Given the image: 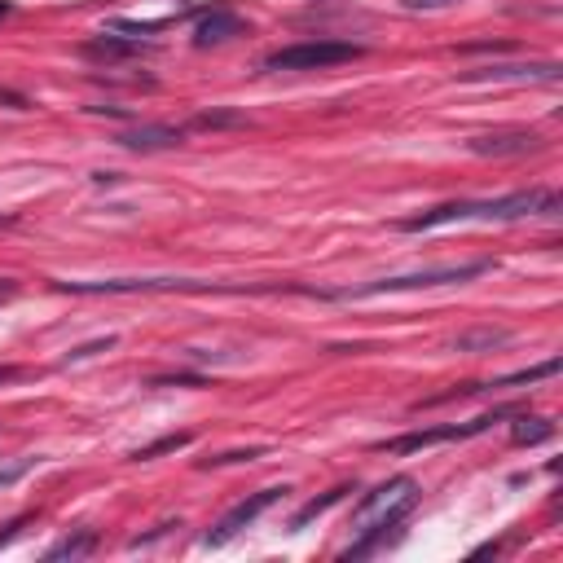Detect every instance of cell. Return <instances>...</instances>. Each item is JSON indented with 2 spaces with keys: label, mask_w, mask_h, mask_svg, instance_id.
<instances>
[{
  "label": "cell",
  "mask_w": 563,
  "mask_h": 563,
  "mask_svg": "<svg viewBox=\"0 0 563 563\" xmlns=\"http://www.w3.org/2000/svg\"><path fill=\"white\" fill-rule=\"evenodd\" d=\"M559 370H563V361L550 357V361H542V366H533V370H515V374H506V379H493L489 388H528V383L550 379V374H559Z\"/></svg>",
  "instance_id": "e0dca14e"
},
{
  "label": "cell",
  "mask_w": 563,
  "mask_h": 563,
  "mask_svg": "<svg viewBox=\"0 0 563 563\" xmlns=\"http://www.w3.org/2000/svg\"><path fill=\"white\" fill-rule=\"evenodd\" d=\"M36 467V458H18V462H5L0 458V489H9V484H18L27 471Z\"/></svg>",
  "instance_id": "44dd1931"
},
{
  "label": "cell",
  "mask_w": 563,
  "mask_h": 563,
  "mask_svg": "<svg viewBox=\"0 0 563 563\" xmlns=\"http://www.w3.org/2000/svg\"><path fill=\"white\" fill-rule=\"evenodd\" d=\"M361 53L366 49L348 40H308V44H291V49L269 53L264 71H326V66H339V62H357Z\"/></svg>",
  "instance_id": "277c9868"
},
{
  "label": "cell",
  "mask_w": 563,
  "mask_h": 563,
  "mask_svg": "<svg viewBox=\"0 0 563 563\" xmlns=\"http://www.w3.org/2000/svg\"><path fill=\"white\" fill-rule=\"evenodd\" d=\"M0 106H9V110H27V97H22V93H9V88H0Z\"/></svg>",
  "instance_id": "cb8c5ba5"
},
{
  "label": "cell",
  "mask_w": 563,
  "mask_h": 563,
  "mask_svg": "<svg viewBox=\"0 0 563 563\" xmlns=\"http://www.w3.org/2000/svg\"><path fill=\"white\" fill-rule=\"evenodd\" d=\"M115 141H119L124 150H141V154H150V150H172V146H181L185 132H181V128H168V124H137V128L119 132Z\"/></svg>",
  "instance_id": "8fae6325"
},
{
  "label": "cell",
  "mask_w": 563,
  "mask_h": 563,
  "mask_svg": "<svg viewBox=\"0 0 563 563\" xmlns=\"http://www.w3.org/2000/svg\"><path fill=\"white\" fill-rule=\"evenodd\" d=\"M348 493H357V489H352V484H335V489H330V493H322V498H313V502H308V506H300V511L291 515V533H300L304 524H313L317 515H326L330 506H339V502L348 498Z\"/></svg>",
  "instance_id": "4fadbf2b"
},
{
  "label": "cell",
  "mask_w": 563,
  "mask_h": 563,
  "mask_svg": "<svg viewBox=\"0 0 563 563\" xmlns=\"http://www.w3.org/2000/svg\"><path fill=\"white\" fill-rule=\"evenodd\" d=\"M93 550H97V528H80V533L62 537L58 546H49L44 559H84V555H93Z\"/></svg>",
  "instance_id": "9a60e30c"
},
{
  "label": "cell",
  "mask_w": 563,
  "mask_h": 563,
  "mask_svg": "<svg viewBox=\"0 0 563 563\" xmlns=\"http://www.w3.org/2000/svg\"><path fill=\"white\" fill-rule=\"evenodd\" d=\"M256 458H264V449H260V445H251V449H225V454L207 458L203 467H234V462H256Z\"/></svg>",
  "instance_id": "ffe728a7"
},
{
  "label": "cell",
  "mask_w": 563,
  "mask_h": 563,
  "mask_svg": "<svg viewBox=\"0 0 563 563\" xmlns=\"http://www.w3.org/2000/svg\"><path fill=\"white\" fill-rule=\"evenodd\" d=\"M9 14V5H5V0H0V18H5Z\"/></svg>",
  "instance_id": "4316f807"
},
{
  "label": "cell",
  "mask_w": 563,
  "mask_h": 563,
  "mask_svg": "<svg viewBox=\"0 0 563 563\" xmlns=\"http://www.w3.org/2000/svg\"><path fill=\"white\" fill-rule=\"evenodd\" d=\"M489 260H471V264H449V269H423V273H401V278H379L352 291H335V300H370V295H392V291H427V286H449V282H471L480 273H489Z\"/></svg>",
  "instance_id": "3957f363"
},
{
  "label": "cell",
  "mask_w": 563,
  "mask_h": 563,
  "mask_svg": "<svg viewBox=\"0 0 563 563\" xmlns=\"http://www.w3.org/2000/svg\"><path fill=\"white\" fill-rule=\"evenodd\" d=\"M462 80L493 84V80H559V62H489L480 71H462Z\"/></svg>",
  "instance_id": "9c48e42d"
},
{
  "label": "cell",
  "mask_w": 563,
  "mask_h": 563,
  "mask_svg": "<svg viewBox=\"0 0 563 563\" xmlns=\"http://www.w3.org/2000/svg\"><path fill=\"white\" fill-rule=\"evenodd\" d=\"M410 9H445V5H454V0H405Z\"/></svg>",
  "instance_id": "d4e9b609"
},
{
  "label": "cell",
  "mask_w": 563,
  "mask_h": 563,
  "mask_svg": "<svg viewBox=\"0 0 563 563\" xmlns=\"http://www.w3.org/2000/svg\"><path fill=\"white\" fill-rule=\"evenodd\" d=\"M141 53H150V44L128 40V36H97L84 44V58H97V62H124V58H141Z\"/></svg>",
  "instance_id": "7c38bea8"
},
{
  "label": "cell",
  "mask_w": 563,
  "mask_h": 563,
  "mask_svg": "<svg viewBox=\"0 0 563 563\" xmlns=\"http://www.w3.org/2000/svg\"><path fill=\"white\" fill-rule=\"evenodd\" d=\"M511 440L515 445H546L550 436H555V423H546V418H533V414H511Z\"/></svg>",
  "instance_id": "5bb4252c"
},
{
  "label": "cell",
  "mask_w": 563,
  "mask_h": 563,
  "mask_svg": "<svg viewBox=\"0 0 563 563\" xmlns=\"http://www.w3.org/2000/svg\"><path fill=\"white\" fill-rule=\"evenodd\" d=\"M524 216H559V194L555 190H520V194H502V198H462V203H440L427 207L410 220H401L405 234L418 229H436V225H454V220H524Z\"/></svg>",
  "instance_id": "6da1fadb"
},
{
  "label": "cell",
  "mask_w": 563,
  "mask_h": 563,
  "mask_svg": "<svg viewBox=\"0 0 563 563\" xmlns=\"http://www.w3.org/2000/svg\"><path fill=\"white\" fill-rule=\"evenodd\" d=\"M71 295H150V291H242V286H216L194 278H110V282H58Z\"/></svg>",
  "instance_id": "5b68a950"
},
{
  "label": "cell",
  "mask_w": 563,
  "mask_h": 563,
  "mask_svg": "<svg viewBox=\"0 0 563 563\" xmlns=\"http://www.w3.org/2000/svg\"><path fill=\"white\" fill-rule=\"evenodd\" d=\"M511 414H515V410H493V414L471 418V423H449V427H427V432H410V436H392V440H383L379 449H388V454H418V449H432V445H449V440L480 436V432H489L493 423H502V418H511Z\"/></svg>",
  "instance_id": "8992f818"
},
{
  "label": "cell",
  "mask_w": 563,
  "mask_h": 563,
  "mask_svg": "<svg viewBox=\"0 0 563 563\" xmlns=\"http://www.w3.org/2000/svg\"><path fill=\"white\" fill-rule=\"evenodd\" d=\"M286 493H291V489H286V484H282V489H260V493H251V498H242V502L234 506V511H225V515H220V524H216L212 533L203 537V546H207V550L229 546V542H234V537L242 533V528H251V524H256L264 511H269V506H278V502L286 498Z\"/></svg>",
  "instance_id": "52a82bcc"
},
{
  "label": "cell",
  "mask_w": 563,
  "mask_h": 563,
  "mask_svg": "<svg viewBox=\"0 0 563 563\" xmlns=\"http://www.w3.org/2000/svg\"><path fill=\"white\" fill-rule=\"evenodd\" d=\"M106 348H115V335H106V339H93V344H80V348H71V352H66V361H84V357H97V352H106Z\"/></svg>",
  "instance_id": "7402d4cb"
},
{
  "label": "cell",
  "mask_w": 563,
  "mask_h": 563,
  "mask_svg": "<svg viewBox=\"0 0 563 563\" xmlns=\"http://www.w3.org/2000/svg\"><path fill=\"white\" fill-rule=\"evenodd\" d=\"M251 119L247 115H238V110H203V115H194V124L198 132H220V128H247Z\"/></svg>",
  "instance_id": "ac0fdd59"
},
{
  "label": "cell",
  "mask_w": 563,
  "mask_h": 563,
  "mask_svg": "<svg viewBox=\"0 0 563 563\" xmlns=\"http://www.w3.org/2000/svg\"><path fill=\"white\" fill-rule=\"evenodd\" d=\"M234 36H247V22H242L234 9H212L194 22V44L198 49H212V44H225Z\"/></svg>",
  "instance_id": "30bf717a"
},
{
  "label": "cell",
  "mask_w": 563,
  "mask_h": 563,
  "mask_svg": "<svg viewBox=\"0 0 563 563\" xmlns=\"http://www.w3.org/2000/svg\"><path fill=\"white\" fill-rule=\"evenodd\" d=\"M27 524H31V515H18L14 524H5V533H0V546H9V542H14V537H18Z\"/></svg>",
  "instance_id": "603a6c76"
},
{
  "label": "cell",
  "mask_w": 563,
  "mask_h": 563,
  "mask_svg": "<svg viewBox=\"0 0 563 563\" xmlns=\"http://www.w3.org/2000/svg\"><path fill=\"white\" fill-rule=\"evenodd\" d=\"M14 379H22L18 366H0V383H14Z\"/></svg>",
  "instance_id": "484cf974"
},
{
  "label": "cell",
  "mask_w": 563,
  "mask_h": 563,
  "mask_svg": "<svg viewBox=\"0 0 563 563\" xmlns=\"http://www.w3.org/2000/svg\"><path fill=\"white\" fill-rule=\"evenodd\" d=\"M467 150L480 154V159H515V154L542 150V137H537L533 128H502V132H480V137H471Z\"/></svg>",
  "instance_id": "ba28073f"
},
{
  "label": "cell",
  "mask_w": 563,
  "mask_h": 563,
  "mask_svg": "<svg viewBox=\"0 0 563 563\" xmlns=\"http://www.w3.org/2000/svg\"><path fill=\"white\" fill-rule=\"evenodd\" d=\"M190 432H172V436H159L154 445H141V449H132V462H150V458H159V454H176V449H190Z\"/></svg>",
  "instance_id": "d6986e66"
},
{
  "label": "cell",
  "mask_w": 563,
  "mask_h": 563,
  "mask_svg": "<svg viewBox=\"0 0 563 563\" xmlns=\"http://www.w3.org/2000/svg\"><path fill=\"white\" fill-rule=\"evenodd\" d=\"M418 506V484L410 476H392L383 480L374 493L357 502V511H352V528H357V542L344 550V559H366L374 555L383 542H388V528H396Z\"/></svg>",
  "instance_id": "7a4b0ae2"
},
{
  "label": "cell",
  "mask_w": 563,
  "mask_h": 563,
  "mask_svg": "<svg viewBox=\"0 0 563 563\" xmlns=\"http://www.w3.org/2000/svg\"><path fill=\"white\" fill-rule=\"evenodd\" d=\"M502 344H511V335H506V330L484 326V330H467V335H458L454 339V352H493V348H502Z\"/></svg>",
  "instance_id": "2e32d148"
}]
</instances>
